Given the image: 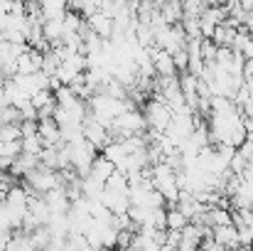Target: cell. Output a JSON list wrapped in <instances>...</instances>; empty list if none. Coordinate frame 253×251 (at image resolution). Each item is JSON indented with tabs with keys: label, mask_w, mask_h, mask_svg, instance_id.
<instances>
[{
	"label": "cell",
	"mask_w": 253,
	"mask_h": 251,
	"mask_svg": "<svg viewBox=\"0 0 253 251\" xmlns=\"http://www.w3.org/2000/svg\"><path fill=\"white\" fill-rule=\"evenodd\" d=\"M37 126H40V138H42L44 148H57V146L64 143L62 141V128L54 118H42V121H37Z\"/></svg>",
	"instance_id": "7"
},
{
	"label": "cell",
	"mask_w": 253,
	"mask_h": 251,
	"mask_svg": "<svg viewBox=\"0 0 253 251\" xmlns=\"http://www.w3.org/2000/svg\"><path fill=\"white\" fill-rule=\"evenodd\" d=\"M69 146V160H72V167H74V172L84 180L88 177V172H91V167H93V160L98 158V151L88 143V141H77V143H67Z\"/></svg>",
	"instance_id": "3"
},
{
	"label": "cell",
	"mask_w": 253,
	"mask_h": 251,
	"mask_svg": "<svg viewBox=\"0 0 253 251\" xmlns=\"http://www.w3.org/2000/svg\"><path fill=\"white\" fill-rule=\"evenodd\" d=\"M2 167H5V165H2V160H0V172H2Z\"/></svg>",
	"instance_id": "18"
},
{
	"label": "cell",
	"mask_w": 253,
	"mask_h": 251,
	"mask_svg": "<svg viewBox=\"0 0 253 251\" xmlns=\"http://www.w3.org/2000/svg\"><path fill=\"white\" fill-rule=\"evenodd\" d=\"M84 138L96 148V151H106V146H111L113 141H111V136H108V128L106 126H101L91 113H88V118L84 121Z\"/></svg>",
	"instance_id": "5"
},
{
	"label": "cell",
	"mask_w": 253,
	"mask_h": 251,
	"mask_svg": "<svg viewBox=\"0 0 253 251\" xmlns=\"http://www.w3.org/2000/svg\"><path fill=\"white\" fill-rule=\"evenodd\" d=\"M214 239H216V244H221L226 251H236L241 247V242H239V229L231 224V227H219V229H214Z\"/></svg>",
	"instance_id": "10"
},
{
	"label": "cell",
	"mask_w": 253,
	"mask_h": 251,
	"mask_svg": "<svg viewBox=\"0 0 253 251\" xmlns=\"http://www.w3.org/2000/svg\"><path fill=\"white\" fill-rule=\"evenodd\" d=\"M44 202H47L52 217H57V214H69V209H72V200H69V195H67V185L54 187L52 192H47V195H44Z\"/></svg>",
	"instance_id": "6"
},
{
	"label": "cell",
	"mask_w": 253,
	"mask_h": 251,
	"mask_svg": "<svg viewBox=\"0 0 253 251\" xmlns=\"http://www.w3.org/2000/svg\"><path fill=\"white\" fill-rule=\"evenodd\" d=\"M86 22H88V27H91L101 40H113V17H108V15H103V12H96V15L88 17Z\"/></svg>",
	"instance_id": "9"
},
{
	"label": "cell",
	"mask_w": 253,
	"mask_h": 251,
	"mask_svg": "<svg viewBox=\"0 0 253 251\" xmlns=\"http://www.w3.org/2000/svg\"><path fill=\"white\" fill-rule=\"evenodd\" d=\"M113 172H116V165H113L108 158L98 155V158L93 160V167H91V172H88V175H91V177H96L98 182H103V185H106V182L111 180V175H113Z\"/></svg>",
	"instance_id": "12"
},
{
	"label": "cell",
	"mask_w": 253,
	"mask_h": 251,
	"mask_svg": "<svg viewBox=\"0 0 253 251\" xmlns=\"http://www.w3.org/2000/svg\"><path fill=\"white\" fill-rule=\"evenodd\" d=\"M236 35H239V30L224 22V25H219V27H216V32H214L211 42H214L216 47H231V45H234V40H236Z\"/></svg>",
	"instance_id": "13"
},
{
	"label": "cell",
	"mask_w": 253,
	"mask_h": 251,
	"mask_svg": "<svg viewBox=\"0 0 253 251\" xmlns=\"http://www.w3.org/2000/svg\"><path fill=\"white\" fill-rule=\"evenodd\" d=\"M84 251H93V249H91V247H86V249Z\"/></svg>",
	"instance_id": "19"
},
{
	"label": "cell",
	"mask_w": 253,
	"mask_h": 251,
	"mask_svg": "<svg viewBox=\"0 0 253 251\" xmlns=\"http://www.w3.org/2000/svg\"><path fill=\"white\" fill-rule=\"evenodd\" d=\"M143 116H145V123H148L150 131H155V133H168L174 113H172V108H169L163 99L153 96V99L143 106Z\"/></svg>",
	"instance_id": "2"
},
{
	"label": "cell",
	"mask_w": 253,
	"mask_h": 251,
	"mask_svg": "<svg viewBox=\"0 0 253 251\" xmlns=\"http://www.w3.org/2000/svg\"><path fill=\"white\" fill-rule=\"evenodd\" d=\"M207 7L209 5H204L199 0H187V2H182V17H202L207 12Z\"/></svg>",
	"instance_id": "17"
},
{
	"label": "cell",
	"mask_w": 253,
	"mask_h": 251,
	"mask_svg": "<svg viewBox=\"0 0 253 251\" xmlns=\"http://www.w3.org/2000/svg\"><path fill=\"white\" fill-rule=\"evenodd\" d=\"M103 158H108L116 170H121V167L126 165V160L130 158V153H128V148H126V143H111V146H106V151L101 153Z\"/></svg>",
	"instance_id": "11"
},
{
	"label": "cell",
	"mask_w": 253,
	"mask_h": 251,
	"mask_svg": "<svg viewBox=\"0 0 253 251\" xmlns=\"http://www.w3.org/2000/svg\"><path fill=\"white\" fill-rule=\"evenodd\" d=\"M106 190H111V192H121V195H130V182H128V175H123V172H113L111 175V180L106 182Z\"/></svg>",
	"instance_id": "15"
},
{
	"label": "cell",
	"mask_w": 253,
	"mask_h": 251,
	"mask_svg": "<svg viewBox=\"0 0 253 251\" xmlns=\"http://www.w3.org/2000/svg\"><path fill=\"white\" fill-rule=\"evenodd\" d=\"M150 57H153V64H155V74L160 79H169V77H177V67H174V57L153 47L150 50Z\"/></svg>",
	"instance_id": "8"
},
{
	"label": "cell",
	"mask_w": 253,
	"mask_h": 251,
	"mask_svg": "<svg viewBox=\"0 0 253 251\" xmlns=\"http://www.w3.org/2000/svg\"><path fill=\"white\" fill-rule=\"evenodd\" d=\"M130 108H133L130 101L111 99V96H106V94H96V96L88 101V111H91V116H93L101 126H106V128H111L113 121H118V118H121L126 111H130Z\"/></svg>",
	"instance_id": "1"
},
{
	"label": "cell",
	"mask_w": 253,
	"mask_h": 251,
	"mask_svg": "<svg viewBox=\"0 0 253 251\" xmlns=\"http://www.w3.org/2000/svg\"><path fill=\"white\" fill-rule=\"evenodd\" d=\"M187 224H189V219L179 209H169L168 212V232H184Z\"/></svg>",
	"instance_id": "16"
},
{
	"label": "cell",
	"mask_w": 253,
	"mask_h": 251,
	"mask_svg": "<svg viewBox=\"0 0 253 251\" xmlns=\"http://www.w3.org/2000/svg\"><path fill=\"white\" fill-rule=\"evenodd\" d=\"M42 20H64V15L69 12V5L67 2H42Z\"/></svg>",
	"instance_id": "14"
},
{
	"label": "cell",
	"mask_w": 253,
	"mask_h": 251,
	"mask_svg": "<svg viewBox=\"0 0 253 251\" xmlns=\"http://www.w3.org/2000/svg\"><path fill=\"white\" fill-rule=\"evenodd\" d=\"M158 251H163V249H158Z\"/></svg>",
	"instance_id": "20"
},
{
	"label": "cell",
	"mask_w": 253,
	"mask_h": 251,
	"mask_svg": "<svg viewBox=\"0 0 253 251\" xmlns=\"http://www.w3.org/2000/svg\"><path fill=\"white\" fill-rule=\"evenodd\" d=\"M64 182H62V175L57 172V170H49V167L40 165L37 170H32L30 175H27V190L30 192H35V195H47V192H52L54 187H62Z\"/></svg>",
	"instance_id": "4"
}]
</instances>
